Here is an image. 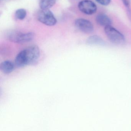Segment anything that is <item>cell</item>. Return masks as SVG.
<instances>
[{
    "label": "cell",
    "mask_w": 131,
    "mask_h": 131,
    "mask_svg": "<svg viewBox=\"0 0 131 131\" xmlns=\"http://www.w3.org/2000/svg\"><path fill=\"white\" fill-rule=\"evenodd\" d=\"M75 25L78 29L85 33H91L94 30L93 24L92 22L86 19H77L75 22Z\"/></svg>",
    "instance_id": "8992f818"
},
{
    "label": "cell",
    "mask_w": 131,
    "mask_h": 131,
    "mask_svg": "<svg viewBox=\"0 0 131 131\" xmlns=\"http://www.w3.org/2000/svg\"><path fill=\"white\" fill-rule=\"evenodd\" d=\"M14 63L16 67L18 68H22L26 66L24 50L17 54L15 59Z\"/></svg>",
    "instance_id": "9c48e42d"
},
{
    "label": "cell",
    "mask_w": 131,
    "mask_h": 131,
    "mask_svg": "<svg viewBox=\"0 0 131 131\" xmlns=\"http://www.w3.org/2000/svg\"><path fill=\"white\" fill-rule=\"evenodd\" d=\"M104 32L109 40L112 43L122 45L125 42V39L124 35L111 25L105 27Z\"/></svg>",
    "instance_id": "6da1fadb"
},
{
    "label": "cell",
    "mask_w": 131,
    "mask_h": 131,
    "mask_svg": "<svg viewBox=\"0 0 131 131\" xmlns=\"http://www.w3.org/2000/svg\"><path fill=\"white\" fill-rule=\"evenodd\" d=\"M34 37L33 32L26 33L20 32H14L9 34L8 38L11 42L17 43H23L32 41Z\"/></svg>",
    "instance_id": "277c9868"
},
{
    "label": "cell",
    "mask_w": 131,
    "mask_h": 131,
    "mask_svg": "<svg viewBox=\"0 0 131 131\" xmlns=\"http://www.w3.org/2000/svg\"><path fill=\"white\" fill-rule=\"evenodd\" d=\"M86 43L89 45H104L105 44L103 40L101 37L96 35L91 36L87 39Z\"/></svg>",
    "instance_id": "30bf717a"
},
{
    "label": "cell",
    "mask_w": 131,
    "mask_h": 131,
    "mask_svg": "<svg viewBox=\"0 0 131 131\" xmlns=\"http://www.w3.org/2000/svg\"><path fill=\"white\" fill-rule=\"evenodd\" d=\"M96 22L97 24L101 26L105 27L111 26L112 20L107 15L104 14H99L96 17Z\"/></svg>",
    "instance_id": "52a82bcc"
},
{
    "label": "cell",
    "mask_w": 131,
    "mask_h": 131,
    "mask_svg": "<svg viewBox=\"0 0 131 131\" xmlns=\"http://www.w3.org/2000/svg\"><path fill=\"white\" fill-rule=\"evenodd\" d=\"M27 65L34 66L38 63L40 51L36 46H32L24 50Z\"/></svg>",
    "instance_id": "7a4b0ae2"
},
{
    "label": "cell",
    "mask_w": 131,
    "mask_h": 131,
    "mask_svg": "<svg viewBox=\"0 0 131 131\" xmlns=\"http://www.w3.org/2000/svg\"><path fill=\"white\" fill-rule=\"evenodd\" d=\"M56 3V0H40L39 6L42 9H49Z\"/></svg>",
    "instance_id": "8fae6325"
},
{
    "label": "cell",
    "mask_w": 131,
    "mask_h": 131,
    "mask_svg": "<svg viewBox=\"0 0 131 131\" xmlns=\"http://www.w3.org/2000/svg\"><path fill=\"white\" fill-rule=\"evenodd\" d=\"M124 6L126 7L128 12L130 11V3L129 0H122Z\"/></svg>",
    "instance_id": "5bb4252c"
},
{
    "label": "cell",
    "mask_w": 131,
    "mask_h": 131,
    "mask_svg": "<svg viewBox=\"0 0 131 131\" xmlns=\"http://www.w3.org/2000/svg\"><path fill=\"white\" fill-rule=\"evenodd\" d=\"M78 8L82 13L87 15H92L96 13L97 7L91 0H82L79 3Z\"/></svg>",
    "instance_id": "5b68a950"
},
{
    "label": "cell",
    "mask_w": 131,
    "mask_h": 131,
    "mask_svg": "<svg viewBox=\"0 0 131 131\" xmlns=\"http://www.w3.org/2000/svg\"><path fill=\"white\" fill-rule=\"evenodd\" d=\"M27 16V11L24 9H17L15 13V17L17 19L23 20Z\"/></svg>",
    "instance_id": "7c38bea8"
},
{
    "label": "cell",
    "mask_w": 131,
    "mask_h": 131,
    "mask_svg": "<svg viewBox=\"0 0 131 131\" xmlns=\"http://www.w3.org/2000/svg\"><path fill=\"white\" fill-rule=\"evenodd\" d=\"M37 18L40 23L48 26H55L57 23L55 16L49 9H41L37 14Z\"/></svg>",
    "instance_id": "3957f363"
},
{
    "label": "cell",
    "mask_w": 131,
    "mask_h": 131,
    "mask_svg": "<svg viewBox=\"0 0 131 131\" xmlns=\"http://www.w3.org/2000/svg\"><path fill=\"white\" fill-rule=\"evenodd\" d=\"M96 3L103 6H107L111 3V0H95Z\"/></svg>",
    "instance_id": "4fadbf2b"
},
{
    "label": "cell",
    "mask_w": 131,
    "mask_h": 131,
    "mask_svg": "<svg viewBox=\"0 0 131 131\" xmlns=\"http://www.w3.org/2000/svg\"><path fill=\"white\" fill-rule=\"evenodd\" d=\"M15 67L14 63L10 60H6L0 65V70L4 74H9L13 71Z\"/></svg>",
    "instance_id": "ba28073f"
}]
</instances>
